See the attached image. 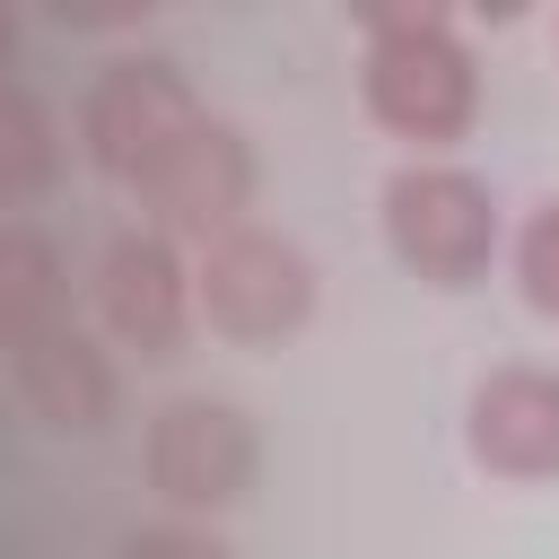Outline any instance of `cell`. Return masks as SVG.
Here are the masks:
<instances>
[{"label": "cell", "instance_id": "cell-12", "mask_svg": "<svg viewBox=\"0 0 559 559\" xmlns=\"http://www.w3.org/2000/svg\"><path fill=\"white\" fill-rule=\"evenodd\" d=\"M515 288L542 323H559V192H542L515 227Z\"/></svg>", "mask_w": 559, "mask_h": 559}, {"label": "cell", "instance_id": "cell-6", "mask_svg": "<svg viewBox=\"0 0 559 559\" xmlns=\"http://www.w3.org/2000/svg\"><path fill=\"white\" fill-rule=\"evenodd\" d=\"M140 210H148V227L175 245V236H192V245H210V236H227L245 210H253V140L227 122V114H201L140 183Z\"/></svg>", "mask_w": 559, "mask_h": 559}, {"label": "cell", "instance_id": "cell-3", "mask_svg": "<svg viewBox=\"0 0 559 559\" xmlns=\"http://www.w3.org/2000/svg\"><path fill=\"white\" fill-rule=\"evenodd\" d=\"M192 314L236 341V349H271L288 332H306L314 314V253L262 218H236L227 236L192 245Z\"/></svg>", "mask_w": 559, "mask_h": 559}, {"label": "cell", "instance_id": "cell-10", "mask_svg": "<svg viewBox=\"0 0 559 559\" xmlns=\"http://www.w3.org/2000/svg\"><path fill=\"white\" fill-rule=\"evenodd\" d=\"M70 314L61 306V253L35 236V227H0V349L26 341L35 323Z\"/></svg>", "mask_w": 559, "mask_h": 559}, {"label": "cell", "instance_id": "cell-8", "mask_svg": "<svg viewBox=\"0 0 559 559\" xmlns=\"http://www.w3.org/2000/svg\"><path fill=\"white\" fill-rule=\"evenodd\" d=\"M463 454L489 480H559V367H480L463 393Z\"/></svg>", "mask_w": 559, "mask_h": 559}, {"label": "cell", "instance_id": "cell-5", "mask_svg": "<svg viewBox=\"0 0 559 559\" xmlns=\"http://www.w3.org/2000/svg\"><path fill=\"white\" fill-rule=\"evenodd\" d=\"M140 472L148 489L175 507V515H218L253 489L262 472V437L236 402L218 393H175L148 411V437H140Z\"/></svg>", "mask_w": 559, "mask_h": 559}, {"label": "cell", "instance_id": "cell-13", "mask_svg": "<svg viewBox=\"0 0 559 559\" xmlns=\"http://www.w3.org/2000/svg\"><path fill=\"white\" fill-rule=\"evenodd\" d=\"M122 559H236V550L218 533H201V524H148V533L122 542Z\"/></svg>", "mask_w": 559, "mask_h": 559}, {"label": "cell", "instance_id": "cell-4", "mask_svg": "<svg viewBox=\"0 0 559 559\" xmlns=\"http://www.w3.org/2000/svg\"><path fill=\"white\" fill-rule=\"evenodd\" d=\"M201 114H210V105H201V87L183 79V61H166V52H122V61H105V70L87 79V96H79V148H87V166H96L105 183H140Z\"/></svg>", "mask_w": 559, "mask_h": 559}, {"label": "cell", "instance_id": "cell-14", "mask_svg": "<svg viewBox=\"0 0 559 559\" xmlns=\"http://www.w3.org/2000/svg\"><path fill=\"white\" fill-rule=\"evenodd\" d=\"M9 44H17V17H9V9H0V61H9Z\"/></svg>", "mask_w": 559, "mask_h": 559}, {"label": "cell", "instance_id": "cell-2", "mask_svg": "<svg viewBox=\"0 0 559 559\" xmlns=\"http://www.w3.org/2000/svg\"><path fill=\"white\" fill-rule=\"evenodd\" d=\"M376 218H384V245L411 280L428 288H472L498 253V192L489 175L472 166H445V157H402L376 192Z\"/></svg>", "mask_w": 559, "mask_h": 559}, {"label": "cell", "instance_id": "cell-11", "mask_svg": "<svg viewBox=\"0 0 559 559\" xmlns=\"http://www.w3.org/2000/svg\"><path fill=\"white\" fill-rule=\"evenodd\" d=\"M61 166V131H52V105L26 87V79H0V201H26L44 192Z\"/></svg>", "mask_w": 559, "mask_h": 559}, {"label": "cell", "instance_id": "cell-1", "mask_svg": "<svg viewBox=\"0 0 559 559\" xmlns=\"http://www.w3.org/2000/svg\"><path fill=\"white\" fill-rule=\"evenodd\" d=\"M367 61H358V96L376 114V131L411 140V148H445L480 122V61L454 26V9H358Z\"/></svg>", "mask_w": 559, "mask_h": 559}, {"label": "cell", "instance_id": "cell-7", "mask_svg": "<svg viewBox=\"0 0 559 559\" xmlns=\"http://www.w3.org/2000/svg\"><path fill=\"white\" fill-rule=\"evenodd\" d=\"M96 323L114 349H140V358H175L183 332H192V262L157 236V227H114L96 245Z\"/></svg>", "mask_w": 559, "mask_h": 559}, {"label": "cell", "instance_id": "cell-15", "mask_svg": "<svg viewBox=\"0 0 559 559\" xmlns=\"http://www.w3.org/2000/svg\"><path fill=\"white\" fill-rule=\"evenodd\" d=\"M550 52H559V17H550Z\"/></svg>", "mask_w": 559, "mask_h": 559}, {"label": "cell", "instance_id": "cell-9", "mask_svg": "<svg viewBox=\"0 0 559 559\" xmlns=\"http://www.w3.org/2000/svg\"><path fill=\"white\" fill-rule=\"evenodd\" d=\"M9 376H17V402H26L44 428H61V437H96V428L114 419V402H122L114 349H105L87 323H70V314H52V323H35L26 341H9Z\"/></svg>", "mask_w": 559, "mask_h": 559}]
</instances>
